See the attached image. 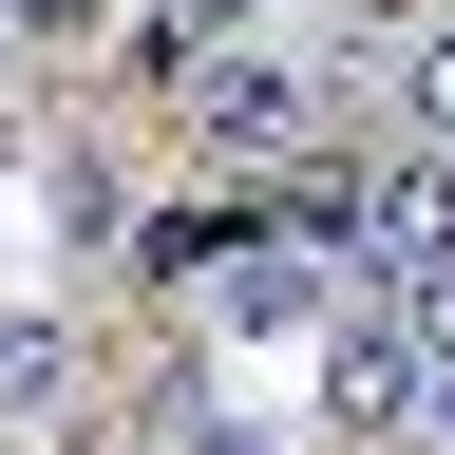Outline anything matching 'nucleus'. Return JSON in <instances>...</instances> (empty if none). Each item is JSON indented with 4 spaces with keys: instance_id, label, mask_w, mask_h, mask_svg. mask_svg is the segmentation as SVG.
<instances>
[{
    "instance_id": "nucleus-8",
    "label": "nucleus",
    "mask_w": 455,
    "mask_h": 455,
    "mask_svg": "<svg viewBox=\"0 0 455 455\" xmlns=\"http://www.w3.org/2000/svg\"><path fill=\"white\" fill-rule=\"evenodd\" d=\"M20 20H38V38H95V20H114V0H20Z\"/></svg>"
},
{
    "instance_id": "nucleus-3",
    "label": "nucleus",
    "mask_w": 455,
    "mask_h": 455,
    "mask_svg": "<svg viewBox=\"0 0 455 455\" xmlns=\"http://www.w3.org/2000/svg\"><path fill=\"white\" fill-rule=\"evenodd\" d=\"M379 114H398V152H455V0H418V20H361V57H341Z\"/></svg>"
},
{
    "instance_id": "nucleus-7",
    "label": "nucleus",
    "mask_w": 455,
    "mask_h": 455,
    "mask_svg": "<svg viewBox=\"0 0 455 455\" xmlns=\"http://www.w3.org/2000/svg\"><path fill=\"white\" fill-rule=\"evenodd\" d=\"M152 20L190 38V57H228V38H266V0H152Z\"/></svg>"
},
{
    "instance_id": "nucleus-2",
    "label": "nucleus",
    "mask_w": 455,
    "mask_h": 455,
    "mask_svg": "<svg viewBox=\"0 0 455 455\" xmlns=\"http://www.w3.org/2000/svg\"><path fill=\"white\" fill-rule=\"evenodd\" d=\"M190 133H209L228 171H266V152L323 133V76H304L284 38H228V57H190Z\"/></svg>"
},
{
    "instance_id": "nucleus-4",
    "label": "nucleus",
    "mask_w": 455,
    "mask_h": 455,
    "mask_svg": "<svg viewBox=\"0 0 455 455\" xmlns=\"http://www.w3.org/2000/svg\"><path fill=\"white\" fill-rule=\"evenodd\" d=\"M323 418L341 436H418V341H398V304H341L323 323Z\"/></svg>"
},
{
    "instance_id": "nucleus-6",
    "label": "nucleus",
    "mask_w": 455,
    "mask_h": 455,
    "mask_svg": "<svg viewBox=\"0 0 455 455\" xmlns=\"http://www.w3.org/2000/svg\"><path fill=\"white\" fill-rule=\"evenodd\" d=\"M38 190H57V247H76V266H133V171H114V152H57Z\"/></svg>"
},
{
    "instance_id": "nucleus-9",
    "label": "nucleus",
    "mask_w": 455,
    "mask_h": 455,
    "mask_svg": "<svg viewBox=\"0 0 455 455\" xmlns=\"http://www.w3.org/2000/svg\"><path fill=\"white\" fill-rule=\"evenodd\" d=\"M0 171H20V95H0Z\"/></svg>"
},
{
    "instance_id": "nucleus-1",
    "label": "nucleus",
    "mask_w": 455,
    "mask_h": 455,
    "mask_svg": "<svg viewBox=\"0 0 455 455\" xmlns=\"http://www.w3.org/2000/svg\"><path fill=\"white\" fill-rule=\"evenodd\" d=\"M190 323L247 341V361H266V341H323V323H341V247H323V228H284V209L228 228V247L190 266Z\"/></svg>"
},
{
    "instance_id": "nucleus-5",
    "label": "nucleus",
    "mask_w": 455,
    "mask_h": 455,
    "mask_svg": "<svg viewBox=\"0 0 455 455\" xmlns=\"http://www.w3.org/2000/svg\"><path fill=\"white\" fill-rule=\"evenodd\" d=\"M95 398V323L76 304H0V436H57Z\"/></svg>"
}]
</instances>
